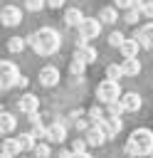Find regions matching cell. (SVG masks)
Here are the masks:
<instances>
[{
	"mask_svg": "<svg viewBox=\"0 0 153 158\" xmlns=\"http://www.w3.org/2000/svg\"><path fill=\"white\" fill-rule=\"evenodd\" d=\"M27 44H30L37 54H54V52L59 49L62 40H59V35H57L52 27H42V30H37V32H32V35L27 37Z\"/></svg>",
	"mask_w": 153,
	"mask_h": 158,
	"instance_id": "6da1fadb",
	"label": "cell"
},
{
	"mask_svg": "<svg viewBox=\"0 0 153 158\" xmlns=\"http://www.w3.org/2000/svg\"><path fill=\"white\" fill-rule=\"evenodd\" d=\"M96 96H99V101H104V104H111V101H118L123 94H121V86H118V81H114V79H104V81L96 86Z\"/></svg>",
	"mask_w": 153,
	"mask_h": 158,
	"instance_id": "7a4b0ae2",
	"label": "cell"
},
{
	"mask_svg": "<svg viewBox=\"0 0 153 158\" xmlns=\"http://www.w3.org/2000/svg\"><path fill=\"white\" fill-rule=\"evenodd\" d=\"M131 141L136 143V148H138L141 156L153 153V131H151V128H136V131L131 133Z\"/></svg>",
	"mask_w": 153,
	"mask_h": 158,
	"instance_id": "3957f363",
	"label": "cell"
},
{
	"mask_svg": "<svg viewBox=\"0 0 153 158\" xmlns=\"http://www.w3.org/2000/svg\"><path fill=\"white\" fill-rule=\"evenodd\" d=\"M17 79H20L17 67L12 62H0V86L2 89H10V86L17 84Z\"/></svg>",
	"mask_w": 153,
	"mask_h": 158,
	"instance_id": "277c9868",
	"label": "cell"
},
{
	"mask_svg": "<svg viewBox=\"0 0 153 158\" xmlns=\"http://www.w3.org/2000/svg\"><path fill=\"white\" fill-rule=\"evenodd\" d=\"M99 32H101V22H99L96 17H84V20L79 22V37L94 40V37H99Z\"/></svg>",
	"mask_w": 153,
	"mask_h": 158,
	"instance_id": "5b68a950",
	"label": "cell"
},
{
	"mask_svg": "<svg viewBox=\"0 0 153 158\" xmlns=\"http://www.w3.org/2000/svg\"><path fill=\"white\" fill-rule=\"evenodd\" d=\"M0 20H2L5 27H15V25L22 22V12H20V7H15V5H5L2 12H0Z\"/></svg>",
	"mask_w": 153,
	"mask_h": 158,
	"instance_id": "8992f818",
	"label": "cell"
},
{
	"mask_svg": "<svg viewBox=\"0 0 153 158\" xmlns=\"http://www.w3.org/2000/svg\"><path fill=\"white\" fill-rule=\"evenodd\" d=\"M17 109L22 111V114H37V109H39V99L35 96V94H22L20 99H17Z\"/></svg>",
	"mask_w": 153,
	"mask_h": 158,
	"instance_id": "52a82bcc",
	"label": "cell"
},
{
	"mask_svg": "<svg viewBox=\"0 0 153 158\" xmlns=\"http://www.w3.org/2000/svg\"><path fill=\"white\" fill-rule=\"evenodd\" d=\"M57 81H59V69H57V67L47 64V67L39 69V84H42V86H54Z\"/></svg>",
	"mask_w": 153,
	"mask_h": 158,
	"instance_id": "ba28073f",
	"label": "cell"
},
{
	"mask_svg": "<svg viewBox=\"0 0 153 158\" xmlns=\"http://www.w3.org/2000/svg\"><path fill=\"white\" fill-rule=\"evenodd\" d=\"M121 126H123V123H121V118H118V116H106V118L99 123V128L104 131V136H106V138L116 136V133L121 131Z\"/></svg>",
	"mask_w": 153,
	"mask_h": 158,
	"instance_id": "9c48e42d",
	"label": "cell"
},
{
	"mask_svg": "<svg viewBox=\"0 0 153 158\" xmlns=\"http://www.w3.org/2000/svg\"><path fill=\"white\" fill-rule=\"evenodd\" d=\"M121 49V54H123V59H136L138 57V49H141V42L133 37V40H123V44L118 47Z\"/></svg>",
	"mask_w": 153,
	"mask_h": 158,
	"instance_id": "30bf717a",
	"label": "cell"
},
{
	"mask_svg": "<svg viewBox=\"0 0 153 158\" xmlns=\"http://www.w3.org/2000/svg\"><path fill=\"white\" fill-rule=\"evenodd\" d=\"M47 138H49L52 143H62V141L67 138V126H64V123H59V121H57V123H52V126L47 128Z\"/></svg>",
	"mask_w": 153,
	"mask_h": 158,
	"instance_id": "8fae6325",
	"label": "cell"
},
{
	"mask_svg": "<svg viewBox=\"0 0 153 158\" xmlns=\"http://www.w3.org/2000/svg\"><path fill=\"white\" fill-rule=\"evenodd\" d=\"M136 40L141 42V47H146V49H153V22L143 25V27H141V32L136 35Z\"/></svg>",
	"mask_w": 153,
	"mask_h": 158,
	"instance_id": "7c38bea8",
	"label": "cell"
},
{
	"mask_svg": "<svg viewBox=\"0 0 153 158\" xmlns=\"http://www.w3.org/2000/svg\"><path fill=\"white\" fill-rule=\"evenodd\" d=\"M104 141H106V136H104V131L99 128V123H94V126L86 128V143H89V146H101Z\"/></svg>",
	"mask_w": 153,
	"mask_h": 158,
	"instance_id": "4fadbf2b",
	"label": "cell"
},
{
	"mask_svg": "<svg viewBox=\"0 0 153 158\" xmlns=\"http://www.w3.org/2000/svg\"><path fill=\"white\" fill-rule=\"evenodd\" d=\"M121 104L126 106V111H138V109H141V96H138L136 91H126V94L121 96Z\"/></svg>",
	"mask_w": 153,
	"mask_h": 158,
	"instance_id": "5bb4252c",
	"label": "cell"
},
{
	"mask_svg": "<svg viewBox=\"0 0 153 158\" xmlns=\"http://www.w3.org/2000/svg\"><path fill=\"white\" fill-rule=\"evenodd\" d=\"M121 69H123V77H138V72H141V62H138V57H136V59H123Z\"/></svg>",
	"mask_w": 153,
	"mask_h": 158,
	"instance_id": "9a60e30c",
	"label": "cell"
},
{
	"mask_svg": "<svg viewBox=\"0 0 153 158\" xmlns=\"http://www.w3.org/2000/svg\"><path fill=\"white\" fill-rule=\"evenodd\" d=\"M15 126H17V121H15V116L5 111V114L0 116V131H2L5 136H7V133H12V131H15Z\"/></svg>",
	"mask_w": 153,
	"mask_h": 158,
	"instance_id": "2e32d148",
	"label": "cell"
},
{
	"mask_svg": "<svg viewBox=\"0 0 153 158\" xmlns=\"http://www.w3.org/2000/svg\"><path fill=\"white\" fill-rule=\"evenodd\" d=\"M22 148H20V141L17 138H5L2 141V153L5 156H17Z\"/></svg>",
	"mask_w": 153,
	"mask_h": 158,
	"instance_id": "e0dca14e",
	"label": "cell"
},
{
	"mask_svg": "<svg viewBox=\"0 0 153 158\" xmlns=\"http://www.w3.org/2000/svg\"><path fill=\"white\" fill-rule=\"evenodd\" d=\"M84 17H81V12H79V7H69L67 12H64V22L69 25V27H74V25H79Z\"/></svg>",
	"mask_w": 153,
	"mask_h": 158,
	"instance_id": "ac0fdd59",
	"label": "cell"
},
{
	"mask_svg": "<svg viewBox=\"0 0 153 158\" xmlns=\"http://www.w3.org/2000/svg\"><path fill=\"white\" fill-rule=\"evenodd\" d=\"M99 20L106 22V25H114V22L118 20V10H116V7H104L101 15H99Z\"/></svg>",
	"mask_w": 153,
	"mask_h": 158,
	"instance_id": "d6986e66",
	"label": "cell"
},
{
	"mask_svg": "<svg viewBox=\"0 0 153 158\" xmlns=\"http://www.w3.org/2000/svg\"><path fill=\"white\" fill-rule=\"evenodd\" d=\"M76 57H81V59L89 64V62H94V59H96V49H94V47H89V44H84V47H79V49H76Z\"/></svg>",
	"mask_w": 153,
	"mask_h": 158,
	"instance_id": "ffe728a7",
	"label": "cell"
},
{
	"mask_svg": "<svg viewBox=\"0 0 153 158\" xmlns=\"http://www.w3.org/2000/svg\"><path fill=\"white\" fill-rule=\"evenodd\" d=\"M17 141H20V148H22V151H35V146H37L32 133H20Z\"/></svg>",
	"mask_w": 153,
	"mask_h": 158,
	"instance_id": "44dd1931",
	"label": "cell"
},
{
	"mask_svg": "<svg viewBox=\"0 0 153 158\" xmlns=\"http://www.w3.org/2000/svg\"><path fill=\"white\" fill-rule=\"evenodd\" d=\"M69 69H72V74H74V77H81V74H84V69H86V62H84L81 57H76V54H74V59H72Z\"/></svg>",
	"mask_w": 153,
	"mask_h": 158,
	"instance_id": "7402d4cb",
	"label": "cell"
},
{
	"mask_svg": "<svg viewBox=\"0 0 153 158\" xmlns=\"http://www.w3.org/2000/svg\"><path fill=\"white\" fill-rule=\"evenodd\" d=\"M25 44H27V40H22V37H10L7 49H10V52H22V49H25Z\"/></svg>",
	"mask_w": 153,
	"mask_h": 158,
	"instance_id": "603a6c76",
	"label": "cell"
},
{
	"mask_svg": "<svg viewBox=\"0 0 153 158\" xmlns=\"http://www.w3.org/2000/svg\"><path fill=\"white\" fill-rule=\"evenodd\" d=\"M118 77H123V69H121L118 64H109V67H106V79L118 81Z\"/></svg>",
	"mask_w": 153,
	"mask_h": 158,
	"instance_id": "cb8c5ba5",
	"label": "cell"
},
{
	"mask_svg": "<svg viewBox=\"0 0 153 158\" xmlns=\"http://www.w3.org/2000/svg\"><path fill=\"white\" fill-rule=\"evenodd\" d=\"M138 17H141V7H131V10H126V17H123V22H128V25H136V22H138Z\"/></svg>",
	"mask_w": 153,
	"mask_h": 158,
	"instance_id": "d4e9b609",
	"label": "cell"
},
{
	"mask_svg": "<svg viewBox=\"0 0 153 158\" xmlns=\"http://www.w3.org/2000/svg\"><path fill=\"white\" fill-rule=\"evenodd\" d=\"M123 111H126V106H123L121 99H118V101H111V104H109V114H106V116H121Z\"/></svg>",
	"mask_w": 153,
	"mask_h": 158,
	"instance_id": "484cf974",
	"label": "cell"
},
{
	"mask_svg": "<svg viewBox=\"0 0 153 158\" xmlns=\"http://www.w3.org/2000/svg\"><path fill=\"white\" fill-rule=\"evenodd\" d=\"M89 118H91L94 123H101V121L106 118V114H104L99 106H91V109H89Z\"/></svg>",
	"mask_w": 153,
	"mask_h": 158,
	"instance_id": "4316f807",
	"label": "cell"
},
{
	"mask_svg": "<svg viewBox=\"0 0 153 158\" xmlns=\"http://www.w3.org/2000/svg\"><path fill=\"white\" fill-rule=\"evenodd\" d=\"M86 138H76L74 143H72V153H86Z\"/></svg>",
	"mask_w": 153,
	"mask_h": 158,
	"instance_id": "83f0119b",
	"label": "cell"
},
{
	"mask_svg": "<svg viewBox=\"0 0 153 158\" xmlns=\"http://www.w3.org/2000/svg\"><path fill=\"white\" fill-rule=\"evenodd\" d=\"M44 5H47V0H25V7H27V10H32V12L42 10Z\"/></svg>",
	"mask_w": 153,
	"mask_h": 158,
	"instance_id": "f1b7e54d",
	"label": "cell"
},
{
	"mask_svg": "<svg viewBox=\"0 0 153 158\" xmlns=\"http://www.w3.org/2000/svg\"><path fill=\"white\" fill-rule=\"evenodd\" d=\"M123 40H126V37H123L121 32H111V35H109V44H111V47H121Z\"/></svg>",
	"mask_w": 153,
	"mask_h": 158,
	"instance_id": "f546056e",
	"label": "cell"
},
{
	"mask_svg": "<svg viewBox=\"0 0 153 158\" xmlns=\"http://www.w3.org/2000/svg\"><path fill=\"white\" fill-rule=\"evenodd\" d=\"M35 156L37 158H49V146L47 143H37L35 146Z\"/></svg>",
	"mask_w": 153,
	"mask_h": 158,
	"instance_id": "4dcf8cb0",
	"label": "cell"
},
{
	"mask_svg": "<svg viewBox=\"0 0 153 158\" xmlns=\"http://www.w3.org/2000/svg\"><path fill=\"white\" fill-rule=\"evenodd\" d=\"M114 7H118V10H131V7H136V0H114Z\"/></svg>",
	"mask_w": 153,
	"mask_h": 158,
	"instance_id": "1f68e13d",
	"label": "cell"
},
{
	"mask_svg": "<svg viewBox=\"0 0 153 158\" xmlns=\"http://www.w3.org/2000/svg\"><path fill=\"white\" fill-rule=\"evenodd\" d=\"M141 15H146V17H153V0H146V2L141 5Z\"/></svg>",
	"mask_w": 153,
	"mask_h": 158,
	"instance_id": "d6a6232c",
	"label": "cell"
},
{
	"mask_svg": "<svg viewBox=\"0 0 153 158\" xmlns=\"http://www.w3.org/2000/svg\"><path fill=\"white\" fill-rule=\"evenodd\" d=\"M30 133H32V136H35V138H47V128H44V126H42V123H39V126H35V128H32V131H30Z\"/></svg>",
	"mask_w": 153,
	"mask_h": 158,
	"instance_id": "836d02e7",
	"label": "cell"
},
{
	"mask_svg": "<svg viewBox=\"0 0 153 158\" xmlns=\"http://www.w3.org/2000/svg\"><path fill=\"white\" fill-rule=\"evenodd\" d=\"M47 5L57 10V7H62V5H64V0H47Z\"/></svg>",
	"mask_w": 153,
	"mask_h": 158,
	"instance_id": "e575fe53",
	"label": "cell"
},
{
	"mask_svg": "<svg viewBox=\"0 0 153 158\" xmlns=\"http://www.w3.org/2000/svg\"><path fill=\"white\" fill-rule=\"evenodd\" d=\"M74 126H76V128H89V123H86L84 118H76V121H74Z\"/></svg>",
	"mask_w": 153,
	"mask_h": 158,
	"instance_id": "d590c367",
	"label": "cell"
},
{
	"mask_svg": "<svg viewBox=\"0 0 153 158\" xmlns=\"http://www.w3.org/2000/svg\"><path fill=\"white\" fill-rule=\"evenodd\" d=\"M15 86H27V77H22V74H20V79H17V84H15Z\"/></svg>",
	"mask_w": 153,
	"mask_h": 158,
	"instance_id": "8d00e7d4",
	"label": "cell"
},
{
	"mask_svg": "<svg viewBox=\"0 0 153 158\" xmlns=\"http://www.w3.org/2000/svg\"><path fill=\"white\" fill-rule=\"evenodd\" d=\"M72 158H91V156H89V153H74Z\"/></svg>",
	"mask_w": 153,
	"mask_h": 158,
	"instance_id": "74e56055",
	"label": "cell"
},
{
	"mask_svg": "<svg viewBox=\"0 0 153 158\" xmlns=\"http://www.w3.org/2000/svg\"><path fill=\"white\" fill-rule=\"evenodd\" d=\"M143 2H146V0H136V7H141V5H143Z\"/></svg>",
	"mask_w": 153,
	"mask_h": 158,
	"instance_id": "f35d334b",
	"label": "cell"
},
{
	"mask_svg": "<svg viewBox=\"0 0 153 158\" xmlns=\"http://www.w3.org/2000/svg\"><path fill=\"white\" fill-rule=\"evenodd\" d=\"M2 158H15V156H5V153H2Z\"/></svg>",
	"mask_w": 153,
	"mask_h": 158,
	"instance_id": "ab89813d",
	"label": "cell"
}]
</instances>
